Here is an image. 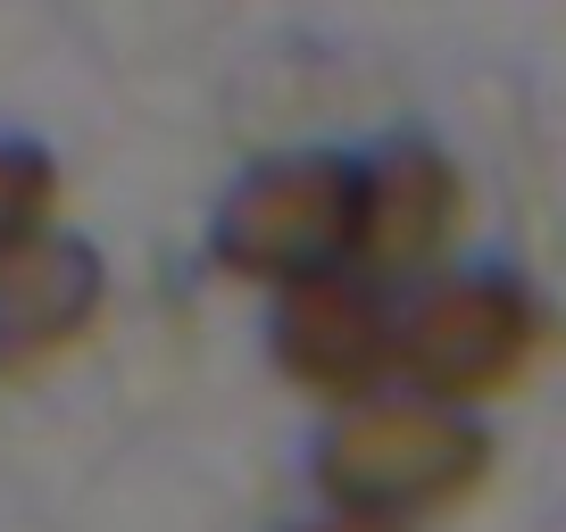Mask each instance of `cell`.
Returning a JSON list of instances; mask_svg holds the SVG:
<instances>
[{
	"label": "cell",
	"instance_id": "cell-1",
	"mask_svg": "<svg viewBox=\"0 0 566 532\" xmlns=\"http://www.w3.org/2000/svg\"><path fill=\"white\" fill-rule=\"evenodd\" d=\"M492 425L467 408H442L424 391H375L342 416H317L308 441V491L317 508L342 515H375V524H442L492 482Z\"/></svg>",
	"mask_w": 566,
	"mask_h": 532
},
{
	"label": "cell",
	"instance_id": "cell-2",
	"mask_svg": "<svg viewBox=\"0 0 566 532\" xmlns=\"http://www.w3.org/2000/svg\"><path fill=\"white\" fill-rule=\"evenodd\" d=\"M549 350V300L500 258H450L400 291V391L483 416Z\"/></svg>",
	"mask_w": 566,
	"mask_h": 532
},
{
	"label": "cell",
	"instance_id": "cell-3",
	"mask_svg": "<svg viewBox=\"0 0 566 532\" xmlns=\"http://www.w3.org/2000/svg\"><path fill=\"white\" fill-rule=\"evenodd\" d=\"M209 266L250 291H292L358 266V150H266L217 192Z\"/></svg>",
	"mask_w": 566,
	"mask_h": 532
},
{
	"label": "cell",
	"instance_id": "cell-4",
	"mask_svg": "<svg viewBox=\"0 0 566 532\" xmlns=\"http://www.w3.org/2000/svg\"><path fill=\"white\" fill-rule=\"evenodd\" d=\"M266 366L317 416H342L391 391L400 383V291H384L358 266L275 291L266 300Z\"/></svg>",
	"mask_w": 566,
	"mask_h": 532
},
{
	"label": "cell",
	"instance_id": "cell-5",
	"mask_svg": "<svg viewBox=\"0 0 566 532\" xmlns=\"http://www.w3.org/2000/svg\"><path fill=\"white\" fill-rule=\"evenodd\" d=\"M467 242V167L433 134H384L358 150V275L408 291Z\"/></svg>",
	"mask_w": 566,
	"mask_h": 532
},
{
	"label": "cell",
	"instance_id": "cell-6",
	"mask_svg": "<svg viewBox=\"0 0 566 532\" xmlns=\"http://www.w3.org/2000/svg\"><path fill=\"white\" fill-rule=\"evenodd\" d=\"M108 317V258L84 233H42L0 266V383H42Z\"/></svg>",
	"mask_w": 566,
	"mask_h": 532
},
{
	"label": "cell",
	"instance_id": "cell-7",
	"mask_svg": "<svg viewBox=\"0 0 566 532\" xmlns=\"http://www.w3.org/2000/svg\"><path fill=\"white\" fill-rule=\"evenodd\" d=\"M59 209H67V167L34 134H0V266L59 233Z\"/></svg>",
	"mask_w": 566,
	"mask_h": 532
},
{
	"label": "cell",
	"instance_id": "cell-8",
	"mask_svg": "<svg viewBox=\"0 0 566 532\" xmlns=\"http://www.w3.org/2000/svg\"><path fill=\"white\" fill-rule=\"evenodd\" d=\"M283 532H408V524H375V515H342V508H317V515H301V524H283Z\"/></svg>",
	"mask_w": 566,
	"mask_h": 532
}]
</instances>
